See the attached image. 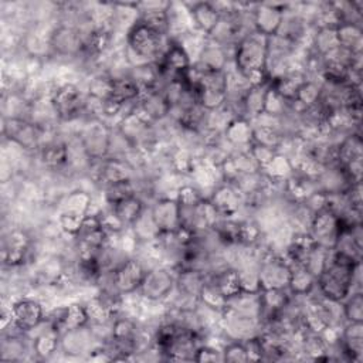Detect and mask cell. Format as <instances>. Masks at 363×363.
<instances>
[{
	"label": "cell",
	"instance_id": "6da1fadb",
	"mask_svg": "<svg viewBox=\"0 0 363 363\" xmlns=\"http://www.w3.org/2000/svg\"><path fill=\"white\" fill-rule=\"evenodd\" d=\"M359 282L360 261L342 252L330 251L326 267L316 278V289L323 299L342 303L350 292L356 291Z\"/></svg>",
	"mask_w": 363,
	"mask_h": 363
},
{
	"label": "cell",
	"instance_id": "7a4b0ae2",
	"mask_svg": "<svg viewBox=\"0 0 363 363\" xmlns=\"http://www.w3.org/2000/svg\"><path fill=\"white\" fill-rule=\"evenodd\" d=\"M268 57V37L248 31L240 37L233 50V67L251 85L269 79L265 72Z\"/></svg>",
	"mask_w": 363,
	"mask_h": 363
},
{
	"label": "cell",
	"instance_id": "3957f363",
	"mask_svg": "<svg viewBox=\"0 0 363 363\" xmlns=\"http://www.w3.org/2000/svg\"><path fill=\"white\" fill-rule=\"evenodd\" d=\"M169 41L167 35L138 20L125 34V60L129 67L156 62L164 52Z\"/></svg>",
	"mask_w": 363,
	"mask_h": 363
},
{
	"label": "cell",
	"instance_id": "277c9868",
	"mask_svg": "<svg viewBox=\"0 0 363 363\" xmlns=\"http://www.w3.org/2000/svg\"><path fill=\"white\" fill-rule=\"evenodd\" d=\"M55 119L60 122H72L85 115L86 92L77 84L64 82L54 86L48 96Z\"/></svg>",
	"mask_w": 363,
	"mask_h": 363
},
{
	"label": "cell",
	"instance_id": "5b68a950",
	"mask_svg": "<svg viewBox=\"0 0 363 363\" xmlns=\"http://www.w3.org/2000/svg\"><path fill=\"white\" fill-rule=\"evenodd\" d=\"M58 204V227L74 238L84 218L91 213L92 196L86 190L75 189L67 193Z\"/></svg>",
	"mask_w": 363,
	"mask_h": 363
},
{
	"label": "cell",
	"instance_id": "8992f818",
	"mask_svg": "<svg viewBox=\"0 0 363 363\" xmlns=\"http://www.w3.org/2000/svg\"><path fill=\"white\" fill-rule=\"evenodd\" d=\"M176 288V269L166 264L146 269L138 295L147 302H162L170 298Z\"/></svg>",
	"mask_w": 363,
	"mask_h": 363
},
{
	"label": "cell",
	"instance_id": "52a82bcc",
	"mask_svg": "<svg viewBox=\"0 0 363 363\" xmlns=\"http://www.w3.org/2000/svg\"><path fill=\"white\" fill-rule=\"evenodd\" d=\"M3 136L17 147L26 152H38L44 143L43 135L45 128L26 118L3 116Z\"/></svg>",
	"mask_w": 363,
	"mask_h": 363
},
{
	"label": "cell",
	"instance_id": "ba28073f",
	"mask_svg": "<svg viewBox=\"0 0 363 363\" xmlns=\"http://www.w3.org/2000/svg\"><path fill=\"white\" fill-rule=\"evenodd\" d=\"M336 164L342 167L352 184L362 183L363 140L360 132L347 133L337 142Z\"/></svg>",
	"mask_w": 363,
	"mask_h": 363
},
{
	"label": "cell",
	"instance_id": "9c48e42d",
	"mask_svg": "<svg viewBox=\"0 0 363 363\" xmlns=\"http://www.w3.org/2000/svg\"><path fill=\"white\" fill-rule=\"evenodd\" d=\"M111 135L112 126L96 118H86L85 125L77 133L91 162H99L108 156Z\"/></svg>",
	"mask_w": 363,
	"mask_h": 363
},
{
	"label": "cell",
	"instance_id": "30bf717a",
	"mask_svg": "<svg viewBox=\"0 0 363 363\" xmlns=\"http://www.w3.org/2000/svg\"><path fill=\"white\" fill-rule=\"evenodd\" d=\"M291 264L282 254L267 251L259 257L258 282L261 291L288 289Z\"/></svg>",
	"mask_w": 363,
	"mask_h": 363
},
{
	"label": "cell",
	"instance_id": "8fae6325",
	"mask_svg": "<svg viewBox=\"0 0 363 363\" xmlns=\"http://www.w3.org/2000/svg\"><path fill=\"white\" fill-rule=\"evenodd\" d=\"M339 231H340L339 216L328 204L313 211L306 230L312 242L326 250H333Z\"/></svg>",
	"mask_w": 363,
	"mask_h": 363
},
{
	"label": "cell",
	"instance_id": "7c38bea8",
	"mask_svg": "<svg viewBox=\"0 0 363 363\" xmlns=\"http://www.w3.org/2000/svg\"><path fill=\"white\" fill-rule=\"evenodd\" d=\"M77 255H94L108 244L109 233L105 230L98 213H89L74 235Z\"/></svg>",
	"mask_w": 363,
	"mask_h": 363
},
{
	"label": "cell",
	"instance_id": "4fadbf2b",
	"mask_svg": "<svg viewBox=\"0 0 363 363\" xmlns=\"http://www.w3.org/2000/svg\"><path fill=\"white\" fill-rule=\"evenodd\" d=\"M146 269V265L139 258L126 257L111 271V282L119 295H133L138 292Z\"/></svg>",
	"mask_w": 363,
	"mask_h": 363
},
{
	"label": "cell",
	"instance_id": "5bb4252c",
	"mask_svg": "<svg viewBox=\"0 0 363 363\" xmlns=\"http://www.w3.org/2000/svg\"><path fill=\"white\" fill-rule=\"evenodd\" d=\"M50 50L62 58H75L84 54V38L77 26L58 23L50 31Z\"/></svg>",
	"mask_w": 363,
	"mask_h": 363
},
{
	"label": "cell",
	"instance_id": "9a60e30c",
	"mask_svg": "<svg viewBox=\"0 0 363 363\" xmlns=\"http://www.w3.org/2000/svg\"><path fill=\"white\" fill-rule=\"evenodd\" d=\"M10 320L23 333H31L44 320V306L34 298H18L10 306Z\"/></svg>",
	"mask_w": 363,
	"mask_h": 363
},
{
	"label": "cell",
	"instance_id": "2e32d148",
	"mask_svg": "<svg viewBox=\"0 0 363 363\" xmlns=\"http://www.w3.org/2000/svg\"><path fill=\"white\" fill-rule=\"evenodd\" d=\"M220 326L228 340H245L259 335L262 322L258 318L247 316L230 308H224L220 313Z\"/></svg>",
	"mask_w": 363,
	"mask_h": 363
},
{
	"label": "cell",
	"instance_id": "e0dca14e",
	"mask_svg": "<svg viewBox=\"0 0 363 363\" xmlns=\"http://www.w3.org/2000/svg\"><path fill=\"white\" fill-rule=\"evenodd\" d=\"M33 245L31 235L23 228H11L3 237L1 261L4 267L18 268L26 264Z\"/></svg>",
	"mask_w": 363,
	"mask_h": 363
},
{
	"label": "cell",
	"instance_id": "ac0fdd59",
	"mask_svg": "<svg viewBox=\"0 0 363 363\" xmlns=\"http://www.w3.org/2000/svg\"><path fill=\"white\" fill-rule=\"evenodd\" d=\"M271 88V79H265L259 84L250 85L238 101L228 104L234 111L235 116H242L251 122L264 113L267 94Z\"/></svg>",
	"mask_w": 363,
	"mask_h": 363
},
{
	"label": "cell",
	"instance_id": "d6986e66",
	"mask_svg": "<svg viewBox=\"0 0 363 363\" xmlns=\"http://www.w3.org/2000/svg\"><path fill=\"white\" fill-rule=\"evenodd\" d=\"M45 320L60 335L89 325V318L85 305L79 302H72L64 306L54 308L48 315L45 313Z\"/></svg>",
	"mask_w": 363,
	"mask_h": 363
},
{
	"label": "cell",
	"instance_id": "ffe728a7",
	"mask_svg": "<svg viewBox=\"0 0 363 363\" xmlns=\"http://www.w3.org/2000/svg\"><path fill=\"white\" fill-rule=\"evenodd\" d=\"M286 4H275V3H259L254 4L251 11V23L254 31L265 35L274 37L278 34Z\"/></svg>",
	"mask_w": 363,
	"mask_h": 363
},
{
	"label": "cell",
	"instance_id": "44dd1931",
	"mask_svg": "<svg viewBox=\"0 0 363 363\" xmlns=\"http://www.w3.org/2000/svg\"><path fill=\"white\" fill-rule=\"evenodd\" d=\"M207 199L211 201L220 217L224 218H235L245 207L244 196L230 182H221L217 184Z\"/></svg>",
	"mask_w": 363,
	"mask_h": 363
},
{
	"label": "cell",
	"instance_id": "7402d4cb",
	"mask_svg": "<svg viewBox=\"0 0 363 363\" xmlns=\"http://www.w3.org/2000/svg\"><path fill=\"white\" fill-rule=\"evenodd\" d=\"M149 211L160 235L173 234L182 228L180 206L176 197L156 199L149 207Z\"/></svg>",
	"mask_w": 363,
	"mask_h": 363
},
{
	"label": "cell",
	"instance_id": "603a6c76",
	"mask_svg": "<svg viewBox=\"0 0 363 363\" xmlns=\"http://www.w3.org/2000/svg\"><path fill=\"white\" fill-rule=\"evenodd\" d=\"M156 62L163 75V81H166L187 72L193 65V58L180 43L170 40L164 52Z\"/></svg>",
	"mask_w": 363,
	"mask_h": 363
},
{
	"label": "cell",
	"instance_id": "cb8c5ba5",
	"mask_svg": "<svg viewBox=\"0 0 363 363\" xmlns=\"http://www.w3.org/2000/svg\"><path fill=\"white\" fill-rule=\"evenodd\" d=\"M233 62V54L228 52V48L208 40L206 37V43L194 60L193 65L200 71L206 72H221L225 71Z\"/></svg>",
	"mask_w": 363,
	"mask_h": 363
},
{
	"label": "cell",
	"instance_id": "d4e9b609",
	"mask_svg": "<svg viewBox=\"0 0 363 363\" xmlns=\"http://www.w3.org/2000/svg\"><path fill=\"white\" fill-rule=\"evenodd\" d=\"M96 166L95 180L102 187L122 180H135L136 169L125 159L105 157L99 162H92Z\"/></svg>",
	"mask_w": 363,
	"mask_h": 363
},
{
	"label": "cell",
	"instance_id": "484cf974",
	"mask_svg": "<svg viewBox=\"0 0 363 363\" xmlns=\"http://www.w3.org/2000/svg\"><path fill=\"white\" fill-rule=\"evenodd\" d=\"M336 343L346 360L360 363L363 360V323L345 322Z\"/></svg>",
	"mask_w": 363,
	"mask_h": 363
},
{
	"label": "cell",
	"instance_id": "4316f807",
	"mask_svg": "<svg viewBox=\"0 0 363 363\" xmlns=\"http://www.w3.org/2000/svg\"><path fill=\"white\" fill-rule=\"evenodd\" d=\"M135 108L155 125L167 119L172 112V105L160 88L143 92Z\"/></svg>",
	"mask_w": 363,
	"mask_h": 363
},
{
	"label": "cell",
	"instance_id": "83f0119b",
	"mask_svg": "<svg viewBox=\"0 0 363 363\" xmlns=\"http://www.w3.org/2000/svg\"><path fill=\"white\" fill-rule=\"evenodd\" d=\"M98 340L92 328L89 325L68 330L60 336V350L68 356H81L89 354V352L95 347L94 342Z\"/></svg>",
	"mask_w": 363,
	"mask_h": 363
},
{
	"label": "cell",
	"instance_id": "f1b7e54d",
	"mask_svg": "<svg viewBox=\"0 0 363 363\" xmlns=\"http://www.w3.org/2000/svg\"><path fill=\"white\" fill-rule=\"evenodd\" d=\"M252 122L242 116H234L223 130V138L234 150H245L252 143Z\"/></svg>",
	"mask_w": 363,
	"mask_h": 363
},
{
	"label": "cell",
	"instance_id": "f546056e",
	"mask_svg": "<svg viewBox=\"0 0 363 363\" xmlns=\"http://www.w3.org/2000/svg\"><path fill=\"white\" fill-rule=\"evenodd\" d=\"M187 4L194 28L207 37L218 24L221 13L216 7L214 1H193Z\"/></svg>",
	"mask_w": 363,
	"mask_h": 363
},
{
	"label": "cell",
	"instance_id": "4dcf8cb0",
	"mask_svg": "<svg viewBox=\"0 0 363 363\" xmlns=\"http://www.w3.org/2000/svg\"><path fill=\"white\" fill-rule=\"evenodd\" d=\"M309 75L302 68H291L278 78L271 79L272 89L279 94L286 102H294L301 86L306 82Z\"/></svg>",
	"mask_w": 363,
	"mask_h": 363
},
{
	"label": "cell",
	"instance_id": "1f68e13d",
	"mask_svg": "<svg viewBox=\"0 0 363 363\" xmlns=\"http://www.w3.org/2000/svg\"><path fill=\"white\" fill-rule=\"evenodd\" d=\"M40 163L48 170H61L68 164V147L64 139H50L38 149Z\"/></svg>",
	"mask_w": 363,
	"mask_h": 363
},
{
	"label": "cell",
	"instance_id": "d6a6232c",
	"mask_svg": "<svg viewBox=\"0 0 363 363\" xmlns=\"http://www.w3.org/2000/svg\"><path fill=\"white\" fill-rule=\"evenodd\" d=\"M208 274L200 269L194 268H176V288L174 291L199 299V294L203 288V285L208 279Z\"/></svg>",
	"mask_w": 363,
	"mask_h": 363
},
{
	"label": "cell",
	"instance_id": "836d02e7",
	"mask_svg": "<svg viewBox=\"0 0 363 363\" xmlns=\"http://www.w3.org/2000/svg\"><path fill=\"white\" fill-rule=\"evenodd\" d=\"M140 95H142V89L130 77L126 75V72L119 75H112V91H111V96L108 98L109 101L125 106L128 104H136Z\"/></svg>",
	"mask_w": 363,
	"mask_h": 363
},
{
	"label": "cell",
	"instance_id": "e575fe53",
	"mask_svg": "<svg viewBox=\"0 0 363 363\" xmlns=\"http://www.w3.org/2000/svg\"><path fill=\"white\" fill-rule=\"evenodd\" d=\"M113 216L119 220V223L125 228H130V225L139 218V216L146 210V204L139 194L129 196L113 206H109Z\"/></svg>",
	"mask_w": 363,
	"mask_h": 363
},
{
	"label": "cell",
	"instance_id": "d590c367",
	"mask_svg": "<svg viewBox=\"0 0 363 363\" xmlns=\"http://www.w3.org/2000/svg\"><path fill=\"white\" fill-rule=\"evenodd\" d=\"M60 336L61 335L47 322V329L40 330L34 336L31 342V352L40 360L50 359L55 352L60 350Z\"/></svg>",
	"mask_w": 363,
	"mask_h": 363
},
{
	"label": "cell",
	"instance_id": "8d00e7d4",
	"mask_svg": "<svg viewBox=\"0 0 363 363\" xmlns=\"http://www.w3.org/2000/svg\"><path fill=\"white\" fill-rule=\"evenodd\" d=\"M316 289V278L302 265L291 264V278L288 284V291L294 296H308Z\"/></svg>",
	"mask_w": 363,
	"mask_h": 363
},
{
	"label": "cell",
	"instance_id": "74e56055",
	"mask_svg": "<svg viewBox=\"0 0 363 363\" xmlns=\"http://www.w3.org/2000/svg\"><path fill=\"white\" fill-rule=\"evenodd\" d=\"M238 313L258 318L262 315V299L261 291L258 292H240L238 295L227 299V306Z\"/></svg>",
	"mask_w": 363,
	"mask_h": 363
},
{
	"label": "cell",
	"instance_id": "f35d334b",
	"mask_svg": "<svg viewBox=\"0 0 363 363\" xmlns=\"http://www.w3.org/2000/svg\"><path fill=\"white\" fill-rule=\"evenodd\" d=\"M339 47L359 54L363 51V27L356 23H339L336 26Z\"/></svg>",
	"mask_w": 363,
	"mask_h": 363
},
{
	"label": "cell",
	"instance_id": "ab89813d",
	"mask_svg": "<svg viewBox=\"0 0 363 363\" xmlns=\"http://www.w3.org/2000/svg\"><path fill=\"white\" fill-rule=\"evenodd\" d=\"M339 47L336 27L323 26L316 27L311 37V54L315 57H323L325 54L336 50Z\"/></svg>",
	"mask_w": 363,
	"mask_h": 363
},
{
	"label": "cell",
	"instance_id": "60d3db41",
	"mask_svg": "<svg viewBox=\"0 0 363 363\" xmlns=\"http://www.w3.org/2000/svg\"><path fill=\"white\" fill-rule=\"evenodd\" d=\"M261 172L274 186H282L294 174V169L289 157L279 152L274 156V159L265 167L261 169Z\"/></svg>",
	"mask_w": 363,
	"mask_h": 363
},
{
	"label": "cell",
	"instance_id": "b9f144b4",
	"mask_svg": "<svg viewBox=\"0 0 363 363\" xmlns=\"http://www.w3.org/2000/svg\"><path fill=\"white\" fill-rule=\"evenodd\" d=\"M129 230L139 245L156 242L160 237V233L150 216L149 207H146V210L139 216V218L130 225Z\"/></svg>",
	"mask_w": 363,
	"mask_h": 363
},
{
	"label": "cell",
	"instance_id": "7bdbcfd3",
	"mask_svg": "<svg viewBox=\"0 0 363 363\" xmlns=\"http://www.w3.org/2000/svg\"><path fill=\"white\" fill-rule=\"evenodd\" d=\"M210 281L217 286V289L227 298H233L241 292L240 278L234 267H224L210 275Z\"/></svg>",
	"mask_w": 363,
	"mask_h": 363
},
{
	"label": "cell",
	"instance_id": "ee69618b",
	"mask_svg": "<svg viewBox=\"0 0 363 363\" xmlns=\"http://www.w3.org/2000/svg\"><path fill=\"white\" fill-rule=\"evenodd\" d=\"M27 333L14 332L9 335H3L1 340V360L3 362H18L24 359V354L28 353V347L26 343Z\"/></svg>",
	"mask_w": 363,
	"mask_h": 363
},
{
	"label": "cell",
	"instance_id": "f6af8a7d",
	"mask_svg": "<svg viewBox=\"0 0 363 363\" xmlns=\"http://www.w3.org/2000/svg\"><path fill=\"white\" fill-rule=\"evenodd\" d=\"M252 130V143H258L279 152L284 140L286 136L282 133L279 126L275 125H264V123H254Z\"/></svg>",
	"mask_w": 363,
	"mask_h": 363
},
{
	"label": "cell",
	"instance_id": "bcb514c9",
	"mask_svg": "<svg viewBox=\"0 0 363 363\" xmlns=\"http://www.w3.org/2000/svg\"><path fill=\"white\" fill-rule=\"evenodd\" d=\"M199 303L201 306L211 309L214 312H218V313H221L224 311V308L227 306V298L210 281V277L199 294Z\"/></svg>",
	"mask_w": 363,
	"mask_h": 363
},
{
	"label": "cell",
	"instance_id": "7dc6e473",
	"mask_svg": "<svg viewBox=\"0 0 363 363\" xmlns=\"http://www.w3.org/2000/svg\"><path fill=\"white\" fill-rule=\"evenodd\" d=\"M102 194H104L105 204L113 206L115 203H118L129 196L138 194V191H136L135 180H122V182L112 183V184L102 187Z\"/></svg>",
	"mask_w": 363,
	"mask_h": 363
},
{
	"label": "cell",
	"instance_id": "c3c4849f",
	"mask_svg": "<svg viewBox=\"0 0 363 363\" xmlns=\"http://www.w3.org/2000/svg\"><path fill=\"white\" fill-rule=\"evenodd\" d=\"M342 316L345 322H362L363 323V292H350L340 303Z\"/></svg>",
	"mask_w": 363,
	"mask_h": 363
},
{
	"label": "cell",
	"instance_id": "681fc988",
	"mask_svg": "<svg viewBox=\"0 0 363 363\" xmlns=\"http://www.w3.org/2000/svg\"><path fill=\"white\" fill-rule=\"evenodd\" d=\"M330 251L332 250H326L320 245H316L313 244L309 251L306 252L303 261H302V265L315 277L318 278V275L323 271V268L326 267L328 261H329V257H330Z\"/></svg>",
	"mask_w": 363,
	"mask_h": 363
},
{
	"label": "cell",
	"instance_id": "f907efd6",
	"mask_svg": "<svg viewBox=\"0 0 363 363\" xmlns=\"http://www.w3.org/2000/svg\"><path fill=\"white\" fill-rule=\"evenodd\" d=\"M223 362L225 363H247L248 354L242 340H228L223 346Z\"/></svg>",
	"mask_w": 363,
	"mask_h": 363
},
{
	"label": "cell",
	"instance_id": "816d5d0a",
	"mask_svg": "<svg viewBox=\"0 0 363 363\" xmlns=\"http://www.w3.org/2000/svg\"><path fill=\"white\" fill-rule=\"evenodd\" d=\"M289 111V102H286L279 94H277L272 86L269 88L265 99V109L264 113L281 118Z\"/></svg>",
	"mask_w": 363,
	"mask_h": 363
},
{
	"label": "cell",
	"instance_id": "f5cc1de1",
	"mask_svg": "<svg viewBox=\"0 0 363 363\" xmlns=\"http://www.w3.org/2000/svg\"><path fill=\"white\" fill-rule=\"evenodd\" d=\"M194 362L206 363V362H223V350L214 347L207 343H201L196 352Z\"/></svg>",
	"mask_w": 363,
	"mask_h": 363
},
{
	"label": "cell",
	"instance_id": "db71d44e",
	"mask_svg": "<svg viewBox=\"0 0 363 363\" xmlns=\"http://www.w3.org/2000/svg\"><path fill=\"white\" fill-rule=\"evenodd\" d=\"M248 150L261 169L265 167L274 159V156L278 153L275 149H271V147H267V146H262L258 143H251Z\"/></svg>",
	"mask_w": 363,
	"mask_h": 363
}]
</instances>
